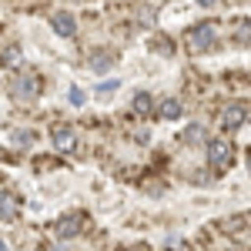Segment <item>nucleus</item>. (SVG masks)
I'll return each mask as SVG.
<instances>
[{"label": "nucleus", "mask_w": 251, "mask_h": 251, "mask_svg": "<svg viewBox=\"0 0 251 251\" xmlns=\"http://www.w3.org/2000/svg\"><path fill=\"white\" fill-rule=\"evenodd\" d=\"M131 107H134V114H154V97L148 94V91H141V94H134V100H131Z\"/></svg>", "instance_id": "9b49d317"}, {"label": "nucleus", "mask_w": 251, "mask_h": 251, "mask_svg": "<svg viewBox=\"0 0 251 251\" xmlns=\"http://www.w3.org/2000/svg\"><path fill=\"white\" fill-rule=\"evenodd\" d=\"M17 208H20V198H14L10 191L0 194V221H14L17 218Z\"/></svg>", "instance_id": "9d476101"}, {"label": "nucleus", "mask_w": 251, "mask_h": 251, "mask_svg": "<svg viewBox=\"0 0 251 251\" xmlns=\"http://www.w3.org/2000/svg\"><path fill=\"white\" fill-rule=\"evenodd\" d=\"M67 100H71L74 107H80V104H84V91H80V87H71V94H67Z\"/></svg>", "instance_id": "4468645a"}, {"label": "nucleus", "mask_w": 251, "mask_h": 251, "mask_svg": "<svg viewBox=\"0 0 251 251\" xmlns=\"http://www.w3.org/2000/svg\"><path fill=\"white\" fill-rule=\"evenodd\" d=\"M57 234L60 238H74V234H80V218H64V221H57Z\"/></svg>", "instance_id": "ddd939ff"}, {"label": "nucleus", "mask_w": 251, "mask_h": 251, "mask_svg": "<svg viewBox=\"0 0 251 251\" xmlns=\"http://www.w3.org/2000/svg\"><path fill=\"white\" fill-rule=\"evenodd\" d=\"M114 54H111V50H94V54H91V60H87V67H91V71H94V74H104V71H111V67H114Z\"/></svg>", "instance_id": "1a4fd4ad"}, {"label": "nucleus", "mask_w": 251, "mask_h": 251, "mask_svg": "<svg viewBox=\"0 0 251 251\" xmlns=\"http://www.w3.org/2000/svg\"><path fill=\"white\" fill-rule=\"evenodd\" d=\"M234 40L241 44V47H251V20H234Z\"/></svg>", "instance_id": "f8f14e48"}, {"label": "nucleus", "mask_w": 251, "mask_h": 251, "mask_svg": "<svg viewBox=\"0 0 251 251\" xmlns=\"http://www.w3.org/2000/svg\"><path fill=\"white\" fill-rule=\"evenodd\" d=\"M214 44H218V24H211V20L194 24L188 30V50L191 54H208V50H214Z\"/></svg>", "instance_id": "f257e3e1"}, {"label": "nucleus", "mask_w": 251, "mask_h": 251, "mask_svg": "<svg viewBox=\"0 0 251 251\" xmlns=\"http://www.w3.org/2000/svg\"><path fill=\"white\" fill-rule=\"evenodd\" d=\"M184 114V104L177 100V97H164L161 104H157V117L161 121H174V117H181Z\"/></svg>", "instance_id": "6e6552de"}, {"label": "nucleus", "mask_w": 251, "mask_h": 251, "mask_svg": "<svg viewBox=\"0 0 251 251\" xmlns=\"http://www.w3.org/2000/svg\"><path fill=\"white\" fill-rule=\"evenodd\" d=\"M248 171H251V151H248Z\"/></svg>", "instance_id": "f3484780"}, {"label": "nucleus", "mask_w": 251, "mask_h": 251, "mask_svg": "<svg viewBox=\"0 0 251 251\" xmlns=\"http://www.w3.org/2000/svg\"><path fill=\"white\" fill-rule=\"evenodd\" d=\"M10 94H14V100H20V104L37 100V80L30 77V74H17V77L10 80Z\"/></svg>", "instance_id": "7ed1b4c3"}, {"label": "nucleus", "mask_w": 251, "mask_h": 251, "mask_svg": "<svg viewBox=\"0 0 251 251\" xmlns=\"http://www.w3.org/2000/svg\"><path fill=\"white\" fill-rule=\"evenodd\" d=\"M50 141H54V148H57V151L67 154V151H74V148H77V131H74L71 124H54V127H50Z\"/></svg>", "instance_id": "20e7f679"}, {"label": "nucleus", "mask_w": 251, "mask_h": 251, "mask_svg": "<svg viewBox=\"0 0 251 251\" xmlns=\"http://www.w3.org/2000/svg\"><path fill=\"white\" fill-rule=\"evenodd\" d=\"M0 251H7V245H3V241H0Z\"/></svg>", "instance_id": "a211bd4d"}, {"label": "nucleus", "mask_w": 251, "mask_h": 251, "mask_svg": "<svg viewBox=\"0 0 251 251\" xmlns=\"http://www.w3.org/2000/svg\"><path fill=\"white\" fill-rule=\"evenodd\" d=\"M198 3H201V7H211V3H218V0H198Z\"/></svg>", "instance_id": "dca6fc26"}, {"label": "nucleus", "mask_w": 251, "mask_h": 251, "mask_svg": "<svg viewBox=\"0 0 251 251\" xmlns=\"http://www.w3.org/2000/svg\"><path fill=\"white\" fill-rule=\"evenodd\" d=\"M248 114H251V107L245 100L225 104V107H221V124H225V127H241V124L248 121Z\"/></svg>", "instance_id": "39448f33"}, {"label": "nucleus", "mask_w": 251, "mask_h": 251, "mask_svg": "<svg viewBox=\"0 0 251 251\" xmlns=\"http://www.w3.org/2000/svg\"><path fill=\"white\" fill-rule=\"evenodd\" d=\"M50 27L57 30L60 37H74V30H77V24H74V14H67V10H57V14L50 17Z\"/></svg>", "instance_id": "0eeeda50"}, {"label": "nucleus", "mask_w": 251, "mask_h": 251, "mask_svg": "<svg viewBox=\"0 0 251 251\" xmlns=\"http://www.w3.org/2000/svg\"><path fill=\"white\" fill-rule=\"evenodd\" d=\"M181 144H188V148L208 144V127H204V124H188V127L181 131Z\"/></svg>", "instance_id": "423d86ee"}, {"label": "nucleus", "mask_w": 251, "mask_h": 251, "mask_svg": "<svg viewBox=\"0 0 251 251\" xmlns=\"http://www.w3.org/2000/svg\"><path fill=\"white\" fill-rule=\"evenodd\" d=\"M231 161H234V144H228V141H208V164L214 171H225Z\"/></svg>", "instance_id": "f03ea898"}, {"label": "nucleus", "mask_w": 251, "mask_h": 251, "mask_svg": "<svg viewBox=\"0 0 251 251\" xmlns=\"http://www.w3.org/2000/svg\"><path fill=\"white\" fill-rule=\"evenodd\" d=\"M117 91V80H107V84H100V91H97V94H104V97H111Z\"/></svg>", "instance_id": "2eb2a0df"}]
</instances>
